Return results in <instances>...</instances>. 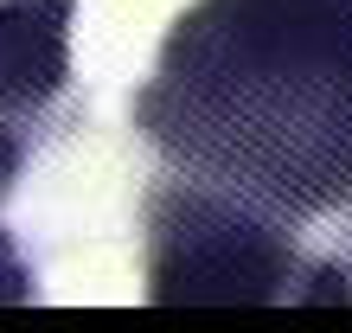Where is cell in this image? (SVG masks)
Wrapping results in <instances>:
<instances>
[{"label":"cell","mask_w":352,"mask_h":333,"mask_svg":"<svg viewBox=\"0 0 352 333\" xmlns=\"http://www.w3.org/2000/svg\"><path fill=\"white\" fill-rule=\"evenodd\" d=\"M135 129L160 160L282 218L352 205V0H199L173 19Z\"/></svg>","instance_id":"6da1fadb"},{"label":"cell","mask_w":352,"mask_h":333,"mask_svg":"<svg viewBox=\"0 0 352 333\" xmlns=\"http://www.w3.org/2000/svg\"><path fill=\"white\" fill-rule=\"evenodd\" d=\"M307 263L282 212L212 180H160L148 193V301L160 308H269L301 301Z\"/></svg>","instance_id":"7a4b0ae2"},{"label":"cell","mask_w":352,"mask_h":333,"mask_svg":"<svg viewBox=\"0 0 352 333\" xmlns=\"http://www.w3.org/2000/svg\"><path fill=\"white\" fill-rule=\"evenodd\" d=\"M77 0H0V116L38 122L71 90Z\"/></svg>","instance_id":"3957f363"},{"label":"cell","mask_w":352,"mask_h":333,"mask_svg":"<svg viewBox=\"0 0 352 333\" xmlns=\"http://www.w3.org/2000/svg\"><path fill=\"white\" fill-rule=\"evenodd\" d=\"M38 295V282H32V263L13 250V237L0 231V308L7 301H32Z\"/></svg>","instance_id":"277c9868"}]
</instances>
